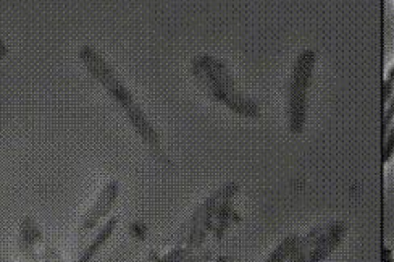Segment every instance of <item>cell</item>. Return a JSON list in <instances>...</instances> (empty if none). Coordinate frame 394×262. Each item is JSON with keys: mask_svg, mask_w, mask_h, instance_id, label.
<instances>
[{"mask_svg": "<svg viewBox=\"0 0 394 262\" xmlns=\"http://www.w3.org/2000/svg\"><path fill=\"white\" fill-rule=\"evenodd\" d=\"M117 223H118L117 217H112V219L107 220L105 225H104V228H102L100 232H99V235H97L94 240H92L91 245L86 248L80 259H78V262H91L92 257H94L97 252L100 251V248L104 246L105 243L109 241V238L113 235L115 228H117Z\"/></svg>", "mask_w": 394, "mask_h": 262, "instance_id": "obj_4", "label": "cell"}, {"mask_svg": "<svg viewBox=\"0 0 394 262\" xmlns=\"http://www.w3.org/2000/svg\"><path fill=\"white\" fill-rule=\"evenodd\" d=\"M124 112H127L129 122L133 123V127L138 130L139 136L146 141V144L151 146V148H159L160 138L154 130V127L151 125L149 118L146 117V113L142 112L141 107H139L136 102H133L124 109Z\"/></svg>", "mask_w": 394, "mask_h": 262, "instance_id": "obj_3", "label": "cell"}, {"mask_svg": "<svg viewBox=\"0 0 394 262\" xmlns=\"http://www.w3.org/2000/svg\"><path fill=\"white\" fill-rule=\"evenodd\" d=\"M388 80L394 83V65H393L391 68H389V72H388Z\"/></svg>", "mask_w": 394, "mask_h": 262, "instance_id": "obj_10", "label": "cell"}, {"mask_svg": "<svg viewBox=\"0 0 394 262\" xmlns=\"http://www.w3.org/2000/svg\"><path fill=\"white\" fill-rule=\"evenodd\" d=\"M80 57L81 61L85 62V65L87 67L91 75L112 94V98L117 100L123 109H127L129 104L134 102L131 93L122 85V81L115 75L112 67H110L94 49L89 47V45H85V47H81L80 50Z\"/></svg>", "mask_w": 394, "mask_h": 262, "instance_id": "obj_1", "label": "cell"}, {"mask_svg": "<svg viewBox=\"0 0 394 262\" xmlns=\"http://www.w3.org/2000/svg\"><path fill=\"white\" fill-rule=\"evenodd\" d=\"M393 96H394V83L389 81L386 78V80L383 81V105L384 107H386L389 100L393 99Z\"/></svg>", "mask_w": 394, "mask_h": 262, "instance_id": "obj_8", "label": "cell"}, {"mask_svg": "<svg viewBox=\"0 0 394 262\" xmlns=\"http://www.w3.org/2000/svg\"><path fill=\"white\" fill-rule=\"evenodd\" d=\"M383 262H394V257L391 254V250H389L388 246L383 248Z\"/></svg>", "mask_w": 394, "mask_h": 262, "instance_id": "obj_9", "label": "cell"}, {"mask_svg": "<svg viewBox=\"0 0 394 262\" xmlns=\"http://www.w3.org/2000/svg\"><path fill=\"white\" fill-rule=\"evenodd\" d=\"M393 123H394V96H393V99L388 102L386 107H384V115H383V140H384V136L388 135L389 128L393 127Z\"/></svg>", "mask_w": 394, "mask_h": 262, "instance_id": "obj_7", "label": "cell"}, {"mask_svg": "<svg viewBox=\"0 0 394 262\" xmlns=\"http://www.w3.org/2000/svg\"><path fill=\"white\" fill-rule=\"evenodd\" d=\"M117 197H118L117 182H110L109 185H107L104 190H102L99 197H97V201L94 202V206H92V208L87 210L85 219H83V223H81V228H80V237L81 238H83V235H86V233H89L91 230L94 228L102 219L109 215V212L112 210V208L115 206V202H117Z\"/></svg>", "mask_w": 394, "mask_h": 262, "instance_id": "obj_2", "label": "cell"}, {"mask_svg": "<svg viewBox=\"0 0 394 262\" xmlns=\"http://www.w3.org/2000/svg\"><path fill=\"white\" fill-rule=\"evenodd\" d=\"M394 155V123L393 127L389 128L388 135L384 136L383 140V160L384 164H388L391 157Z\"/></svg>", "mask_w": 394, "mask_h": 262, "instance_id": "obj_6", "label": "cell"}, {"mask_svg": "<svg viewBox=\"0 0 394 262\" xmlns=\"http://www.w3.org/2000/svg\"><path fill=\"white\" fill-rule=\"evenodd\" d=\"M296 243H298V238L289 237L288 240L283 241L281 246L278 248L275 252H273V254L270 256V259H268V262H283V261L288 259V256L291 254V251H293Z\"/></svg>", "mask_w": 394, "mask_h": 262, "instance_id": "obj_5", "label": "cell"}]
</instances>
